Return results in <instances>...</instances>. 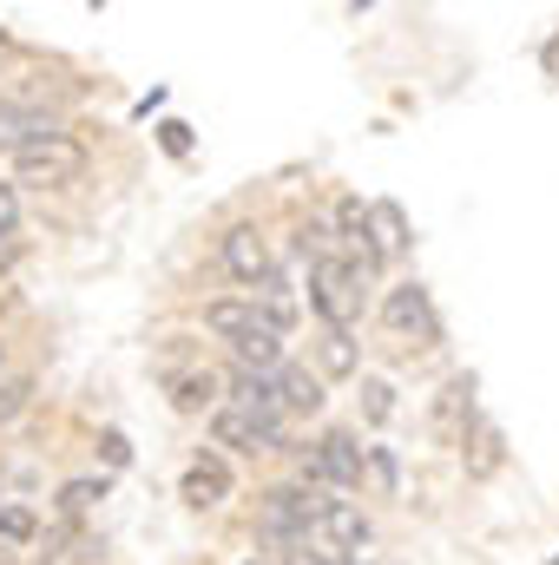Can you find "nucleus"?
<instances>
[{
	"label": "nucleus",
	"instance_id": "nucleus-1",
	"mask_svg": "<svg viewBox=\"0 0 559 565\" xmlns=\"http://www.w3.org/2000/svg\"><path fill=\"white\" fill-rule=\"evenodd\" d=\"M80 171H86V145L66 139L60 126L40 132V139H27V145H13V178H20V184L66 191V184H80Z\"/></svg>",
	"mask_w": 559,
	"mask_h": 565
},
{
	"label": "nucleus",
	"instance_id": "nucleus-2",
	"mask_svg": "<svg viewBox=\"0 0 559 565\" xmlns=\"http://www.w3.org/2000/svg\"><path fill=\"white\" fill-rule=\"evenodd\" d=\"M362 270L342 257V250H329V257H316L309 264V309L329 322V329H349L356 316H362Z\"/></svg>",
	"mask_w": 559,
	"mask_h": 565
},
{
	"label": "nucleus",
	"instance_id": "nucleus-3",
	"mask_svg": "<svg viewBox=\"0 0 559 565\" xmlns=\"http://www.w3.org/2000/svg\"><path fill=\"white\" fill-rule=\"evenodd\" d=\"M303 487H362V440L349 427H329L303 454Z\"/></svg>",
	"mask_w": 559,
	"mask_h": 565
},
{
	"label": "nucleus",
	"instance_id": "nucleus-4",
	"mask_svg": "<svg viewBox=\"0 0 559 565\" xmlns=\"http://www.w3.org/2000/svg\"><path fill=\"white\" fill-rule=\"evenodd\" d=\"M323 513V493L316 487H271L264 493V533L283 546H309V526Z\"/></svg>",
	"mask_w": 559,
	"mask_h": 565
},
{
	"label": "nucleus",
	"instance_id": "nucleus-5",
	"mask_svg": "<svg viewBox=\"0 0 559 565\" xmlns=\"http://www.w3.org/2000/svg\"><path fill=\"white\" fill-rule=\"evenodd\" d=\"M382 329L402 335V342H421V349L441 342V322H434V302H428L421 282H395V289L382 296Z\"/></svg>",
	"mask_w": 559,
	"mask_h": 565
},
{
	"label": "nucleus",
	"instance_id": "nucleus-6",
	"mask_svg": "<svg viewBox=\"0 0 559 565\" xmlns=\"http://www.w3.org/2000/svg\"><path fill=\"white\" fill-rule=\"evenodd\" d=\"M336 244H342V257H349L362 277H376V270L389 264V250H382L376 217H369V204H362V198H342V204H336Z\"/></svg>",
	"mask_w": 559,
	"mask_h": 565
},
{
	"label": "nucleus",
	"instance_id": "nucleus-7",
	"mask_svg": "<svg viewBox=\"0 0 559 565\" xmlns=\"http://www.w3.org/2000/svg\"><path fill=\"white\" fill-rule=\"evenodd\" d=\"M218 264L244 282V289H257V282L271 277V244H264V231H257V224H231L224 244H218Z\"/></svg>",
	"mask_w": 559,
	"mask_h": 565
},
{
	"label": "nucleus",
	"instance_id": "nucleus-8",
	"mask_svg": "<svg viewBox=\"0 0 559 565\" xmlns=\"http://www.w3.org/2000/svg\"><path fill=\"white\" fill-rule=\"evenodd\" d=\"M211 440L218 447H238V454H277L283 427H264V422H251V415H238L231 402H218L211 408Z\"/></svg>",
	"mask_w": 559,
	"mask_h": 565
},
{
	"label": "nucleus",
	"instance_id": "nucleus-9",
	"mask_svg": "<svg viewBox=\"0 0 559 565\" xmlns=\"http://www.w3.org/2000/svg\"><path fill=\"white\" fill-rule=\"evenodd\" d=\"M309 540H323V546H336V553H356V546H369V513L349 507V500H323Z\"/></svg>",
	"mask_w": 559,
	"mask_h": 565
},
{
	"label": "nucleus",
	"instance_id": "nucleus-10",
	"mask_svg": "<svg viewBox=\"0 0 559 565\" xmlns=\"http://www.w3.org/2000/svg\"><path fill=\"white\" fill-rule=\"evenodd\" d=\"M178 500L198 507V513H204V507H224V500H231V467H224L218 454H198V460L184 467V480H178Z\"/></svg>",
	"mask_w": 559,
	"mask_h": 565
},
{
	"label": "nucleus",
	"instance_id": "nucleus-11",
	"mask_svg": "<svg viewBox=\"0 0 559 565\" xmlns=\"http://www.w3.org/2000/svg\"><path fill=\"white\" fill-rule=\"evenodd\" d=\"M238 415H251V422L264 427H283V402H277V375H238L231 382V395H224Z\"/></svg>",
	"mask_w": 559,
	"mask_h": 565
},
{
	"label": "nucleus",
	"instance_id": "nucleus-12",
	"mask_svg": "<svg viewBox=\"0 0 559 565\" xmlns=\"http://www.w3.org/2000/svg\"><path fill=\"white\" fill-rule=\"evenodd\" d=\"M467 415H474V382L454 375V382L434 395V434H441V440H467Z\"/></svg>",
	"mask_w": 559,
	"mask_h": 565
},
{
	"label": "nucleus",
	"instance_id": "nucleus-13",
	"mask_svg": "<svg viewBox=\"0 0 559 565\" xmlns=\"http://www.w3.org/2000/svg\"><path fill=\"white\" fill-rule=\"evenodd\" d=\"M204 329L218 335V342H244L251 329H257V309H251V296H218V302H204Z\"/></svg>",
	"mask_w": 559,
	"mask_h": 565
},
{
	"label": "nucleus",
	"instance_id": "nucleus-14",
	"mask_svg": "<svg viewBox=\"0 0 559 565\" xmlns=\"http://www.w3.org/2000/svg\"><path fill=\"white\" fill-rule=\"evenodd\" d=\"M165 388H171V408H178V415H204V408H218V402H224V382H218L211 369H191V375H171Z\"/></svg>",
	"mask_w": 559,
	"mask_h": 565
},
{
	"label": "nucleus",
	"instance_id": "nucleus-15",
	"mask_svg": "<svg viewBox=\"0 0 559 565\" xmlns=\"http://www.w3.org/2000/svg\"><path fill=\"white\" fill-rule=\"evenodd\" d=\"M277 402H283V415H323V375L277 369Z\"/></svg>",
	"mask_w": 559,
	"mask_h": 565
},
{
	"label": "nucleus",
	"instance_id": "nucleus-16",
	"mask_svg": "<svg viewBox=\"0 0 559 565\" xmlns=\"http://www.w3.org/2000/svg\"><path fill=\"white\" fill-rule=\"evenodd\" d=\"M316 369H323L329 382L356 375V369H362V355H356V335H349V329H323V342H316Z\"/></svg>",
	"mask_w": 559,
	"mask_h": 565
},
{
	"label": "nucleus",
	"instance_id": "nucleus-17",
	"mask_svg": "<svg viewBox=\"0 0 559 565\" xmlns=\"http://www.w3.org/2000/svg\"><path fill=\"white\" fill-rule=\"evenodd\" d=\"M40 132H53L33 106H20V99H0V145H27L40 139Z\"/></svg>",
	"mask_w": 559,
	"mask_h": 565
},
{
	"label": "nucleus",
	"instance_id": "nucleus-18",
	"mask_svg": "<svg viewBox=\"0 0 559 565\" xmlns=\"http://www.w3.org/2000/svg\"><path fill=\"white\" fill-rule=\"evenodd\" d=\"M33 533H40V520L27 507H0V553H27Z\"/></svg>",
	"mask_w": 559,
	"mask_h": 565
},
{
	"label": "nucleus",
	"instance_id": "nucleus-19",
	"mask_svg": "<svg viewBox=\"0 0 559 565\" xmlns=\"http://www.w3.org/2000/svg\"><path fill=\"white\" fill-rule=\"evenodd\" d=\"M99 500H106V480H66V487H60V513H66V520L93 513Z\"/></svg>",
	"mask_w": 559,
	"mask_h": 565
},
{
	"label": "nucleus",
	"instance_id": "nucleus-20",
	"mask_svg": "<svg viewBox=\"0 0 559 565\" xmlns=\"http://www.w3.org/2000/svg\"><path fill=\"white\" fill-rule=\"evenodd\" d=\"M33 408V375H0V427Z\"/></svg>",
	"mask_w": 559,
	"mask_h": 565
},
{
	"label": "nucleus",
	"instance_id": "nucleus-21",
	"mask_svg": "<svg viewBox=\"0 0 559 565\" xmlns=\"http://www.w3.org/2000/svg\"><path fill=\"white\" fill-rule=\"evenodd\" d=\"M369 217H376V237H382V250H409V224H402V211H395V204H376Z\"/></svg>",
	"mask_w": 559,
	"mask_h": 565
},
{
	"label": "nucleus",
	"instance_id": "nucleus-22",
	"mask_svg": "<svg viewBox=\"0 0 559 565\" xmlns=\"http://www.w3.org/2000/svg\"><path fill=\"white\" fill-rule=\"evenodd\" d=\"M494 467H500V434H494V427H481V434H474V460H467V473H474V480H487Z\"/></svg>",
	"mask_w": 559,
	"mask_h": 565
},
{
	"label": "nucleus",
	"instance_id": "nucleus-23",
	"mask_svg": "<svg viewBox=\"0 0 559 565\" xmlns=\"http://www.w3.org/2000/svg\"><path fill=\"white\" fill-rule=\"evenodd\" d=\"M362 473L376 480V493H395V454L389 447H362Z\"/></svg>",
	"mask_w": 559,
	"mask_h": 565
},
{
	"label": "nucleus",
	"instance_id": "nucleus-24",
	"mask_svg": "<svg viewBox=\"0 0 559 565\" xmlns=\"http://www.w3.org/2000/svg\"><path fill=\"white\" fill-rule=\"evenodd\" d=\"M296 250H303L309 264H316V257H329V250H336V237H329V224H316V217H309V224H296Z\"/></svg>",
	"mask_w": 559,
	"mask_h": 565
},
{
	"label": "nucleus",
	"instance_id": "nucleus-25",
	"mask_svg": "<svg viewBox=\"0 0 559 565\" xmlns=\"http://www.w3.org/2000/svg\"><path fill=\"white\" fill-rule=\"evenodd\" d=\"M362 395H369V402H362V415H369V422H376V427H382V422H389V415H395V388H389V382H369Z\"/></svg>",
	"mask_w": 559,
	"mask_h": 565
},
{
	"label": "nucleus",
	"instance_id": "nucleus-26",
	"mask_svg": "<svg viewBox=\"0 0 559 565\" xmlns=\"http://www.w3.org/2000/svg\"><path fill=\"white\" fill-rule=\"evenodd\" d=\"M13 224H20V191L0 184V237H13Z\"/></svg>",
	"mask_w": 559,
	"mask_h": 565
},
{
	"label": "nucleus",
	"instance_id": "nucleus-27",
	"mask_svg": "<svg viewBox=\"0 0 559 565\" xmlns=\"http://www.w3.org/2000/svg\"><path fill=\"white\" fill-rule=\"evenodd\" d=\"M99 447H106V467H126V460H133V447H126V434H99Z\"/></svg>",
	"mask_w": 559,
	"mask_h": 565
},
{
	"label": "nucleus",
	"instance_id": "nucleus-28",
	"mask_svg": "<svg viewBox=\"0 0 559 565\" xmlns=\"http://www.w3.org/2000/svg\"><path fill=\"white\" fill-rule=\"evenodd\" d=\"M158 132H165V151H178V158L191 151V126H178V119H171V126H158Z\"/></svg>",
	"mask_w": 559,
	"mask_h": 565
},
{
	"label": "nucleus",
	"instance_id": "nucleus-29",
	"mask_svg": "<svg viewBox=\"0 0 559 565\" xmlns=\"http://www.w3.org/2000/svg\"><path fill=\"white\" fill-rule=\"evenodd\" d=\"M540 66H547V73H553V79H559V33H553V40H547V53H540Z\"/></svg>",
	"mask_w": 559,
	"mask_h": 565
},
{
	"label": "nucleus",
	"instance_id": "nucleus-30",
	"mask_svg": "<svg viewBox=\"0 0 559 565\" xmlns=\"http://www.w3.org/2000/svg\"><path fill=\"white\" fill-rule=\"evenodd\" d=\"M289 565H329V559H323V553H309V546H296V553H289Z\"/></svg>",
	"mask_w": 559,
	"mask_h": 565
},
{
	"label": "nucleus",
	"instance_id": "nucleus-31",
	"mask_svg": "<svg viewBox=\"0 0 559 565\" xmlns=\"http://www.w3.org/2000/svg\"><path fill=\"white\" fill-rule=\"evenodd\" d=\"M7 53H13V40H7V26H0V60H7Z\"/></svg>",
	"mask_w": 559,
	"mask_h": 565
},
{
	"label": "nucleus",
	"instance_id": "nucleus-32",
	"mask_svg": "<svg viewBox=\"0 0 559 565\" xmlns=\"http://www.w3.org/2000/svg\"><path fill=\"white\" fill-rule=\"evenodd\" d=\"M0 369H7V342H0Z\"/></svg>",
	"mask_w": 559,
	"mask_h": 565
},
{
	"label": "nucleus",
	"instance_id": "nucleus-33",
	"mask_svg": "<svg viewBox=\"0 0 559 565\" xmlns=\"http://www.w3.org/2000/svg\"><path fill=\"white\" fill-rule=\"evenodd\" d=\"M0 565H7V553H0Z\"/></svg>",
	"mask_w": 559,
	"mask_h": 565
}]
</instances>
